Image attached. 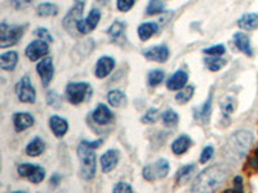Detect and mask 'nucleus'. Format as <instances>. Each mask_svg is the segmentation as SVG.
Segmentation results:
<instances>
[{
  "label": "nucleus",
  "instance_id": "f257e3e1",
  "mask_svg": "<svg viewBox=\"0 0 258 193\" xmlns=\"http://www.w3.org/2000/svg\"><path fill=\"white\" fill-rule=\"evenodd\" d=\"M228 174L230 171L226 166H209L195 178L191 186V193H216L227 180Z\"/></svg>",
  "mask_w": 258,
  "mask_h": 193
},
{
  "label": "nucleus",
  "instance_id": "f03ea898",
  "mask_svg": "<svg viewBox=\"0 0 258 193\" xmlns=\"http://www.w3.org/2000/svg\"><path fill=\"white\" fill-rule=\"evenodd\" d=\"M102 140L97 142H88V140H83L80 142L78 147V156L80 161V171L82 176L85 180H92L96 175V152L95 149L99 146Z\"/></svg>",
  "mask_w": 258,
  "mask_h": 193
},
{
  "label": "nucleus",
  "instance_id": "7ed1b4c3",
  "mask_svg": "<svg viewBox=\"0 0 258 193\" xmlns=\"http://www.w3.org/2000/svg\"><path fill=\"white\" fill-rule=\"evenodd\" d=\"M252 142H253L252 133L247 132V130H240V132H236L230 137L226 147L234 156L244 157L248 152Z\"/></svg>",
  "mask_w": 258,
  "mask_h": 193
},
{
  "label": "nucleus",
  "instance_id": "20e7f679",
  "mask_svg": "<svg viewBox=\"0 0 258 193\" xmlns=\"http://www.w3.org/2000/svg\"><path fill=\"white\" fill-rule=\"evenodd\" d=\"M93 94L92 86L88 83H71L66 88V97L72 105H80L87 102Z\"/></svg>",
  "mask_w": 258,
  "mask_h": 193
},
{
  "label": "nucleus",
  "instance_id": "39448f33",
  "mask_svg": "<svg viewBox=\"0 0 258 193\" xmlns=\"http://www.w3.org/2000/svg\"><path fill=\"white\" fill-rule=\"evenodd\" d=\"M26 30V25L10 28L5 22L0 25V47L7 48L17 44Z\"/></svg>",
  "mask_w": 258,
  "mask_h": 193
},
{
  "label": "nucleus",
  "instance_id": "423d86ee",
  "mask_svg": "<svg viewBox=\"0 0 258 193\" xmlns=\"http://www.w3.org/2000/svg\"><path fill=\"white\" fill-rule=\"evenodd\" d=\"M170 165L165 159H159L155 163L146 165L142 170V176L146 180H158L165 178L169 174Z\"/></svg>",
  "mask_w": 258,
  "mask_h": 193
},
{
  "label": "nucleus",
  "instance_id": "0eeeda50",
  "mask_svg": "<svg viewBox=\"0 0 258 193\" xmlns=\"http://www.w3.org/2000/svg\"><path fill=\"white\" fill-rule=\"evenodd\" d=\"M16 94L24 103H34L36 101V92L29 76H24L16 85Z\"/></svg>",
  "mask_w": 258,
  "mask_h": 193
},
{
  "label": "nucleus",
  "instance_id": "6e6552de",
  "mask_svg": "<svg viewBox=\"0 0 258 193\" xmlns=\"http://www.w3.org/2000/svg\"><path fill=\"white\" fill-rule=\"evenodd\" d=\"M17 171L22 178H26L35 184L41 183L45 178V170L41 166L34 165V164H21Z\"/></svg>",
  "mask_w": 258,
  "mask_h": 193
},
{
  "label": "nucleus",
  "instance_id": "1a4fd4ad",
  "mask_svg": "<svg viewBox=\"0 0 258 193\" xmlns=\"http://www.w3.org/2000/svg\"><path fill=\"white\" fill-rule=\"evenodd\" d=\"M83 12H84V4L76 3L71 9L68 10V13L66 14V17L64 18V28L72 34L74 31V26L76 28L79 21H82Z\"/></svg>",
  "mask_w": 258,
  "mask_h": 193
},
{
  "label": "nucleus",
  "instance_id": "9d476101",
  "mask_svg": "<svg viewBox=\"0 0 258 193\" xmlns=\"http://www.w3.org/2000/svg\"><path fill=\"white\" fill-rule=\"evenodd\" d=\"M36 71L41 79V83L44 86H48L55 75V67H53V59L52 57H44L36 66Z\"/></svg>",
  "mask_w": 258,
  "mask_h": 193
},
{
  "label": "nucleus",
  "instance_id": "9b49d317",
  "mask_svg": "<svg viewBox=\"0 0 258 193\" xmlns=\"http://www.w3.org/2000/svg\"><path fill=\"white\" fill-rule=\"evenodd\" d=\"M49 52V47H48L47 41L44 40H35L29 44L26 48V55L31 62H35L40 58H44Z\"/></svg>",
  "mask_w": 258,
  "mask_h": 193
},
{
  "label": "nucleus",
  "instance_id": "f8f14e48",
  "mask_svg": "<svg viewBox=\"0 0 258 193\" xmlns=\"http://www.w3.org/2000/svg\"><path fill=\"white\" fill-rule=\"evenodd\" d=\"M99 20H101V12L98 9H92L91 13L85 20L79 21L78 25H76V28L80 34H89L91 31L95 30L98 25Z\"/></svg>",
  "mask_w": 258,
  "mask_h": 193
},
{
  "label": "nucleus",
  "instance_id": "ddd939ff",
  "mask_svg": "<svg viewBox=\"0 0 258 193\" xmlns=\"http://www.w3.org/2000/svg\"><path fill=\"white\" fill-rule=\"evenodd\" d=\"M143 55L150 59V61L159 62V63H164L168 61L169 58V49L165 45H157V47L149 48L146 51H143Z\"/></svg>",
  "mask_w": 258,
  "mask_h": 193
},
{
  "label": "nucleus",
  "instance_id": "4468645a",
  "mask_svg": "<svg viewBox=\"0 0 258 193\" xmlns=\"http://www.w3.org/2000/svg\"><path fill=\"white\" fill-rule=\"evenodd\" d=\"M119 163V152L116 149H109L101 157V166L103 173H110Z\"/></svg>",
  "mask_w": 258,
  "mask_h": 193
},
{
  "label": "nucleus",
  "instance_id": "2eb2a0df",
  "mask_svg": "<svg viewBox=\"0 0 258 193\" xmlns=\"http://www.w3.org/2000/svg\"><path fill=\"white\" fill-rule=\"evenodd\" d=\"M34 117L28 112H17L13 115V124L16 132H24L34 125Z\"/></svg>",
  "mask_w": 258,
  "mask_h": 193
},
{
  "label": "nucleus",
  "instance_id": "dca6fc26",
  "mask_svg": "<svg viewBox=\"0 0 258 193\" xmlns=\"http://www.w3.org/2000/svg\"><path fill=\"white\" fill-rule=\"evenodd\" d=\"M187 80H189V75L184 70H178L177 72H174L166 82V86L169 90H181L185 88Z\"/></svg>",
  "mask_w": 258,
  "mask_h": 193
},
{
  "label": "nucleus",
  "instance_id": "f3484780",
  "mask_svg": "<svg viewBox=\"0 0 258 193\" xmlns=\"http://www.w3.org/2000/svg\"><path fill=\"white\" fill-rule=\"evenodd\" d=\"M92 117L99 125H107L114 120V113L106 105H98L93 112Z\"/></svg>",
  "mask_w": 258,
  "mask_h": 193
},
{
  "label": "nucleus",
  "instance_id": "a211bd4d",
  "mask_svg": "<svg viewBox=\"0 0 258 193\" xmlns=\"http://www.w3.org/2000/svg\"><path fill=\"white\" fill-rule=\"evenodd\" d=\"M115 66V61L111 57H101L96 64V76L98 79L106 78L110 72L112 71V68Z\"/></svg>",
  "mask_w": 258,
  "mask_h": 193
},
{
  "label": "nucleus",
  "instance_id": "6ab92c4d",
  "mask_svg": "<svg viewBox=\"0 0 258 193\" xmlns=\"http://www.w3.org/2000/svg\"><path fill=\"white\" fill-rule=\"evenodd\" d=\"M49 128L57 138H62L67 133L68 122L62 119L61 116H52L49 119Z\"/></svg>",
  "mask_w": 258,
  "mask_h": 193
},
{
  "label": "nucleus",
  "instance_id": "aec40b11",
  "mask_svg": "<svg viewBox=\"0 0 258 193\" xmlns=\"http://www.w3.org/2000/svg\"><path fill=\"white\" fill-rule=\"evenodd\" d=\"M212 93L209 94L208 99L203 103V106L200 107H196L194 110V116H195V120H199L201 122H208L209 120V116H211L212 112Z\"/></svg>",
  "mask_w": 258,
  "mask_h": 193
},
{
  "label": "nucleus",
  "instance_id": "412c9836",
  "mask_svg": "<svg viewBox=\"0 0 258 193\" xmlns=\"http://www.w3.org/2000/svg\"><path fill=\"white\" fill-rule=\"evenodd\" d=\"M234 43L239 51L243 52L244 55H249V57L253 55V51H252L251 47V40H249V37L247 36V35L243 34V32H236V34L234 35Z\"/></svg>",
  "mask_w": 258,
  "mask_h": 193
},
{
  "label": "nucleus",
  "instance_id": "4be33fe9",
  "mask_svg": "<svg viewBox=\"0 0 258 193\" xmlns=\"http://www.w3.org/2000/svg\"><path fill=\"white\" fill-rule=\"evenodd\" d=\"M193 144V140L189 136H181L176 139L172 144V151H173L174 155H184L185 152L189 151V148Z\"/></svg>",
  "mask_w": 258,
  "mask_h": 193
},
{
  "label": "nucleus",
  "instance_id": "5701e85b",
  "mask_svg": "<svg viewBox=\"0 0 258 193\" xmlns=\"http://www.w3.org/2000/svg\"><path fill=\"white\" fill-rule=\"evenodd\" d=\"M18 62V55L16 52H7L0 55V67L5 71H12Z\"/></svg>",
  "mask_w": 258,
  "mask_h": 193
},
{
  "label": "nucleus",
  "instance_id": "b1692460",
  "mask_svg": "<svg viewBox=\"0 0 258 193\" xmlns=\"http://www.w3.org/2000/svg\"><path fill=\"white\" fill-rule=\"evenodd\" d=\"M238 26L243 30L253 31L258 28V14L256 13H248L244 14L243 17L239 18Z\"/></svg>",
  "mask_w": 258,
  "mask_h": 193
},
{
  "label": "nucleus",
  "instance_id": "393cba45",
  "mask_svg": "<svg viewBox=\"0 0 258 193\" xmlns=\"http://www.w3.org/2000/svg\"><path fill=\"white\" fill-rule=\"evenodd\" d=\"M159 31V25L155 22H146L138 28V36L142 41H147L154 34Z\"/></svg>",
  "mask_w": 258,
  "mask_h": 193
},
{
  "label": "nucleus",
  "instance_id": "a878e982",
  "mask_svg": "<svg viewBox=\"0 0 258 193\" xmlns=\"http://www.w3.org/2000/svg\"><path fill=\"white\" fill-rule=\"evenodd\" d=\"M44 148H45L44 140H43L41 138H39V137H35V138L29 143L28 147H26V153H28V156L36 157L44 152Z\"/></svg>",
  "mask_w": 258,
  "mask_h": 193
},
{
  "label": "nucleus",
  "instance_id": "bb28decb",
  "mask_svg": "<svg viewBox=\"0 0 258 193\" xmlns=\"http://www.w3.org/2000/svg\"><path fill=\"white\" fill-rule=\"evenodd\" d=\"M107 101H109V103L112 107H122V106L127 103V97L124 93L115 89V90H111L107 94Z\"/></svg>",
  "mask_w": 258,
  "mask_h": 193
},
{
  "label": "nucleus",
  "instance_id": "cd10ccee",
  "mask_svg": "<svg viewBox=\"0 0 258 193\" xmlns=\"http://www.w3.org/2000/svg\"><path fill=\"white\" fill-rule=\"evenodd\" d=\"M36 12L40 17H49V16H57L58 8L52 3H41L37 5Z\"/></svg>",
  "mask_w": 258,
  "mask_h": 193
},
{
  "label": "nucleus",
  "instance_id": "c85d7f7f",
  "mask_svg": "<svg viewBox=\"0 0 258 193\" xmlns=\"http://www.w3.org/2000/svg\"><path fill=\"white\" fill-rule=\"evenodd\" d=\"M194 92H195V88H194L193 85H187L185 86L184 89H181L180 92L176 94V102L177 103H180V105H185L187 102L190 101L193 98Z\"/></svg>",
  "mask_w": 258,
  "mask_h": 193
},
{
  "label": "nucleus",
  "instance_id": "c756f323",
  "mask_svg": "<svg viewBox=\"0 0 258 193\" xmlns=\"http://www.w3.org/2000/svg\"><path fill=\"white\" fill-rule=\"evenodd\" d=\"M235 109H236V101L230 95L221 102V111L225 117H228L235 111Z\"/></svg>",
  "mask_w": 258,
  "mask_h": 193
},
{
  "label": "nucleus",
  "instance_id": "7c9ffc66",
  "mask_svg": "<svg viewBox=\"0 0 258 193\" xmlns=\"http://www.w3.org/2000/svg\"><path fill=\"white\" fill-rule=\"evenodd\" d=\"M124 31H126V24H123V22H119V21H116L114 24L111 25V28H109L107 31V34L110 35L111 39L114 40H118L123 34H124Z\"/></svg>",
  "mask_w": 258,
  "mask_h": 193
},
{
  "label": "nucleus",
  "instance_id": "2f4dec72",
  "mask_svg": "<svg viewBox=\"0 0 258 193\" xmlns=\"http://www.w3.org/2000/svg\"><path fill=\"white\" fill-rule=\"evenodd\" d=\"M222 193H247L245 192L244 180H243V178H241V176H235L230 188L225 190Z\"/></svg>",
  "mask_w": 258,
  "mask_h": 193
},
{
  "label": "nucleus",
  "instance_id": "473e14b6",
  "mask_svg": "<svg viewBox=\"0 0 258 193\" xmlns=\"http://www.w3.org/2000/svg\"><path fill=\"white\" fill-rule=\"evenodd\" d=\"M205 64L211 71H220L226 64V61L221 57H208L205 58Z\"/></svg>",
  "mask_w": 258,
  "mask_h": 193
},
{
  "label": "nucleus",
  "instance_id": "72a5a7b5",
  "mask_svg": "<svg viewBox=\"0 0 258 193\" xmlns=\"http://www.w3.org/2000/svg\"><path fill=\"white\" fill-rule=\"evenodd\" d=\"M194 170H195V165H186L184 166V167H181L178 171H177V175H176V179L178 183H184L185 180H187L191 176V174L194 173Z\"/></svg>",
  "mask_w": 258,
  "mask_h": 193
},
{
  "label": "nucleus",
  "instance_id": "f704fd0d",
  "mask_svg": "<svg viewBox=\"0 0 258 193\" xmlns=\"http://www.w3.org/2000/svg\"><path fill=\"white\" fill-rule=\"evenodd\" d=\"M164 12V4L160 0H151L147 5L146 14L147 16H153V14H159Z\"/></svg>",
  "mask_w": 258,
  "mask_h": 193
},
{
  "label": "nucleus",
  "instance_id": "c9c22d12",
  "mask_svg": "<svg viewBox=\"0 0 258 193\" xmlns=\"http://www.w3.org/2000/svg\"><path fill=\"white\" fill-rule=\"evenodd\" d=\"M161 117H163L164 125L168 126V128H172V126L178 124V115L174 111H172V110H168V111L164 112Z\"/></svg>",
  "mask_w": 258,
  "mask_h": 193
},
{
  "label": "nucleus",
  "instance_id": "e433bc0d",
  "mask_svg": "<svg viewBox=\"0 0 258 193\" xmlns=\"http://www.w3.org/2000/svg\"><path fill=\"white\" fill-rule=\"evenodd\" d=\"M247 171H258V146L256 147L255 151L251 153V156L248 157L247 165H245Z\"/></svg>",
  "mask_w": 258,
  "mask_h": 193
},
{
  "label": "nucleus",
  "instance_id": "4c0bfd02",
  "mask_svg": "<svg viewBox=\"0 0 258 193\" xmlns=\"http://www.w3.org/2000/svg\"><path fill=\"white\" fill-rule=\"evenodd\" d=\"M164 71L161 70H154L149 74V85L150 86H158L164 80Z\"/></svg>",
  "mask_w": 258,
  "mask_h": 193
},
{
  "label": "nucleus",
  "instance_id": "58836bf2",
  "mask_svg": "<svg viewBox=\"0 0 258 193\" xmlns=\"http://www.w3.org/2000/svg\"><path fill=\"white\" fill-rule=\"evenodd\" d=\"M204 55H208L209 57H221V55H225V49L224 45H213L211 48H205L204 49Z\"/></svg>",
  "mask_w": 258,
  "mask_h": 193
},
{
  "label": "nucleus",
  "instance_id": "ea45409f",
  "mask_svg": "<svg viewBox=\"0 0 258 193\" xmlns=\"http://www.w3.org/2000/svg\"><path fill=\"white\" fill-rule=\"evenodd\" d=\"M34 35L39 36L40 37V40H44L47 41V43H52V41H53V37H52V35L49 34V31L44 28H36V30L34 31Z\"/></svg>",
  "mask_w": 258,
  "mask_h": 193
},
{
  "label": "nucleus",
  "instance_id": "a19ab883",
  "mask_svg": "<svg viewBox=\"0 0 258 193\" xmlns=\"http://www.w3.org/2000/svg\"><path fill=\"white\" fill-rule=\"evenodd\" d=\"M112 193H133V190L132 187L126 182H119V183L115 184Z\"/></svg>",
  "mask_w": 258,
  "mask_h": 193
},
{
  "label": "nucleus",
  "instance_id": "79ce46f5",
  "mask_svg": "<svg viewBox=\"0 0 258 193\" xmlns=\"http://www.w3.org/2000/svg\"><path fill=\"white\" fill-rule=\"evenodd\" d=\"M158 119V109H150L146 115H143L142 122L145 124H153Z\"/></svg>",
  "mask_w": 258,
  "mask_h": 193
},
{
  "label": "nucleus",
  "instance_id": "37998d69",
  "mask_svg": "<svg viewBox=\"0 0 258 193\" xmlns=\"http://www.w3.org/2000/svg\"><path fill=\"white\" fill-rule=\"evenodd\" d=\"M34 0H9V3L12 4V7L16 8V9H26L28 7H30L31 3Z\"/></svg>",
  "mask_w": 258,
  "mask_h": 193
},
{
  "label": "nucleus",
  "instance_id": "c03bdc74",
  "mask_svg": "<svg viewBox=\"0 0 258 193\" xmlns=\"http://www.w3.org/2000/svg\"><path fill=\"white\" fill-rule=\"evenodd\" d=\"M116 5H118V9L120 12H128L134 5V0H118Z\"/></svg>",
  "mask_w": 258,
  "mask_h": 193
},
{
  "label": "nucleus",
  "instance_id": "a18cd8bd",
  "mask_svg": "<svg viewBox=\"0 0 258 193\" xmlns=\"http://www.w3.org/2000/svg\"><path fill=\"white\" fill-rule=\"evenodd\" d=\"M214 153V148L212 146H207L204 147L203 152H201L200 155V164H205L207 161H209V160L212 159V156H213Z\"/></svg>",
  "mask_w": 258,
  "mask_h": 193
},
{
  "label": "nucleus",
  "instance_id": "49530a36",
  "mask_svg": "<svg viewBox=\"0 0 258 193\" xmlns=\"http://www.w3.org/2000/svg\"><path fill=\"white\" fill-rule=\"evenodd\" d=\"M60 101H61V99H60V97H58L55 92L48 93V103L53 106L55 109L60 107Z\"/></svg>",
  "mask_w": 258,
  "mask_h": 193
},
{
  "label": "nucleus",
  "instance_id": "de8ad7c7",
  "mask_svg": "<svg viewBox=\"0 0 258 193\" xmlns=\"http://www.w3.org/2000/svg\"><path fill=\"white\" fill-rule=\"evenodd\" d=\"M60 183H61V175H58V174H55V175H52L51 186L53 187V188H56V187H57Z\"/></svg>",
  "mask_w": 258,
  "mask_h": 193
},
{
  "label": "nucleus",
  "instance_id": "09e8293b",
  "mask_svg": "<svg viewBox=\"0 0 258 193\" xmlns=\"http://www.w3.org/2000/svg\"><path fill=\"white\" fill-rule=\"evenodd\" d=\"M98 1H99V3H101V4H107V3H109V1H110V0H98Z\"/></svg>",
  "mask_w": 258,
  "mask_h": 193
},
{
  "label": "nucleus",
  "instance_id": "8fccbe9b",
  "mask_svg": "<svg viewBox=\"0 0 258 193\" xmlns=\"http://www.w3.org/2000/svg\"><path fill=\"white\" fill-rule=\"evenodd\" d=\"M12 193H28V192H25V191H16V192H12Z\"/></svg>",
  "mask_w": 258,
  "mask_h": 193
}]
</instances>
